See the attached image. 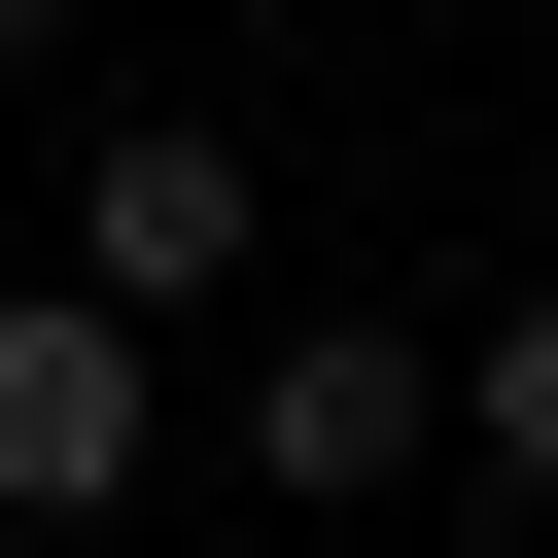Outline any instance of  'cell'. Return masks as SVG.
I'll return each instance as SVG.
<instances>
[{
  "instance_id": "1",
  "label": "cell",
  "mask_w": 558,
  "mask_h": 558,
  "mask_svg": "<svg viewBox=\"0 0 558 558\" xmlns=\"http://www.w3.org/2000/svg\"><path fill=\"white\" fill-rule=\"evenodd\" d=\"M70 279H105V314H209V279H244V140H209V105H140V140L70 174Z\"/></svg>"
},
{
  "instance_id": "3",
  "label": "cell",
  "mask_w": 558,
  "mask_h": 558,
  "mask_svg": "<svg viewBox=\"0 0 558 558\" xmlns=\"http://www.w3.org/2000/svg\"><path fill=\"white\" fill-rule=\"evenodd\" d=\"M418 418H453V384H418L384 314H279V349H244V488H384Z\"/></svg>"
},
{
  "instance_id": "5",
  "label": "cell",
  "mask_w": 558,
  "mask_h": 558,
  "mask_svg": "<svg viewBox=\"0 0 558 558\" xmlns=\"http://www.w3.org/2000/svg\"><path fill=\"white\" fill-rule=\"evenodd\" d=\"M0 35H70V0H0Z\"/></svg>"
},
{
  "instance_id": "4",
  "label": "cell",
  "mask_w": 558,
  "mask_h": 558,
  "mask_svg": "<svg viewBox=\"0 0 558 558\" xmlns=\"http://www.w3.org/2000/svg\"><path fill=\"white\" fill-rule=\"evenodd\" d=\"M453 418H488V488H558V279H523V314L453 349Z\"/></svg>"
},
{
  "instance_id": "2",
  "label": "cell",
  "mask_w": 558,
  "mask_h": 558,
  "mask_svg": "<svg viewBox=\"0 0 558 558\" xmlns=\"http://www.w3.org/2000/svg\"><path fill=\"white\" fill-rule=\"evenodd\" d=\"M140 488V314L70 279V314H0V523H105Z\"/></svg>"
}]
</instances>
